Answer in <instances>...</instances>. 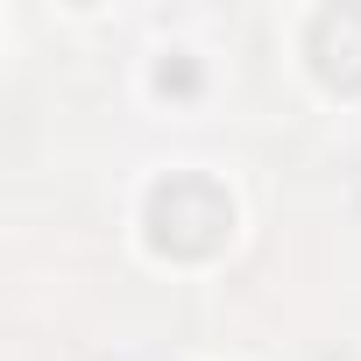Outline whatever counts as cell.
<instances>
[{
    "label": "cell",
    "mask_w": 361,
    "mask_h": 361,
    "mask_svg": "<svg viewBox=\"0 0 361 361\" xmlns=\"http://www.w3.org/2000/svg\"><path fill=\"white\" fill-rule=\"evenodd\" d=\"M234 227V206L227 192L213 185V177H163V185L149 192V248L156 255H177V262H199L227 241Z\"/></svg>",
    "instance_id": "cell-1"
}]
</instances>
